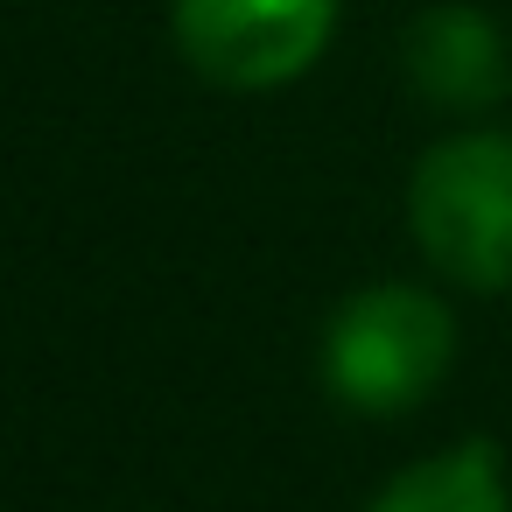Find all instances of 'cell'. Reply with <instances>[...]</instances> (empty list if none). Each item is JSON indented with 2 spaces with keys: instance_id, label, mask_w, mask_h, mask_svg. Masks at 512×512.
<instances>
[{
  "instance_id": "cell-1",
  "label": "cell",
  "mask_w": 512,
  "mask_h": 512,
  "mask_svg": "<svg viewBox=\"0 0 512 512\" xmlns=\"http://www.w3.org/2000/svg\"><path fill=\"white\" fill-rule=\"evenodd\" d=\"M456 365V316L421 281H372L323 323V386L351 414H407Z\"/></svg>"
},
{
  "instance_id": "cell-2",
  "label": "cell",
  "mask_w": 512,
  "mask_h": 512,
  "mask_svg": "<svg viewBox=\"0 0 512 512\" xmlns=\"http://www.w3.org/2000/svg\"><path fill=\"white\" fill-rule=\"evenodd\" d=\"M407 232L442 281L512 288V134L470 127L435 141L407 176Z\"/></svg>"
},
{
  "instance_id": "cell-3",
  "label": "cell",
  "mask_w": 512,
  "mask_h": 512,
  "mask_svg": "<svg viewBox=\"0 0 512 512\" xmlns=\"http://www.w3.org/2000/svg\"><path fill=\"white\" fill-rule=\"evenodd\" d=\"M176 50L218 92L295 85L337 36V0H176Z\"/></svg>"
},
{
  "instance_id": "cell-4",
  "label": "cell",
  "mask_w": 512,
  "mask_h": 512,
  "mask_svg": "<svg viewBox=\"0 0 512 512\" xmlns=\"http://www.w3.org/2000/svg\"><path fill=\"white\" fill-rule=\"evenodd\" d=\"M400 64L407 85L442 106V113H491L512 92V43L484 8H463V0H442V8H421L400 36Z\"/></svg>"
},
{
  "instance_id": "cell-5",
  "label": "cell",
  "mask_w": 512,
  "mask_h": 512,
  "mask_svg": "<svg viewBox=\"0 0 512 512\" xmlns=\"http://www.w3.org/2000/svg\"><path fill=\"white\" fill-rule=\"evenodd\" d=\"M365 512H512L505 456H498V442H484V435L449 442V449H435V456L393 470Z\"/></svg>"
}]
</instances>
